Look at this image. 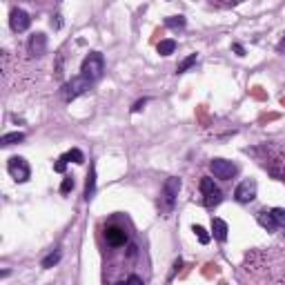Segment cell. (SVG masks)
<instances>
[{"mask_svg": "<svg viewBox=\"0 0 285 285\" xmlns=\"http://www.w3.org/2000/svg\"><path fill=\"white\" fill-rule=\"evenodd\" d=\"M178 192H181V178H176V176L167 178L163 189H160V196H158V210H160V214H163V216H167V214H172V212H174Z\"/></svg>", "mask_w": 285, "mask_h": 285, "instance_id": "obj_1", "label": "cell"}, {"mask_svg": "<svg viewBox=\"0 0 285 285\" xmlns=\"http://www.w3.org/2000/svg\"><path fill=\"white\" fill-rule=\"evenodd\" d=\"M105 74V58L100 52H92L85 56V60H83L80 65V76H85L89 83H98L100 78Z\"/></svg>", "mask_w": 285, "mask_h": 285, "instance_id": "obj_2", "label": "cell"}, {"mask_svg": "<svg viewBox=\"0 0 285 285\" xmlns=\"http://www.w3.org/2000/svg\"><path fill=\"white\" fill-rule=\"evenodd\" d=\"M200 194H203V205L205 208H216V205L223 200V192L214 183V178H210V176L200 178Z\"/></svg>", "mask_w": 285, "mask_h": 285, "instance_id": "obj_3", "label": "cell"}, {"mask_svg": "<svg viewBox=\"0 0 285 285\" xmlns=\"http://www.w3.org/2000/svg\"><path fill=\"white\" fill-rule=\"evenodd\" d=\"M11 178H14L16 183H27L31 176V170H29V163H27L22 156H11L9 158V165H7Z\"/></svg>", "mask_w": 285, "mask_h": 285, "instance_id": "obj_4", "label": "cell"}, {"mask_svg": "<svg viewBox=\"0 0 285 285\" xmlns=\"http://www.w3.org/2000/svg\"><path fill=\"white\" fill-rule=\"evenodd\" d=\"M89 87H92V83H89L85 76H76L63 87V96H65L67 103H69V100H76L78 96H83Z\"/></svg>", "mask_w": 285, "mask_h": 285, "instance_id": "obj_5", "label": "cell"}, {"mask_svg": "<svg viewBox=\"0 0 285 285\" xmlns=\"http://www.w3.org/2000/svg\"><path fill=\"white\" fill-rule=\"evenodd\" d=\"M210 170H212V174L216 178H221V181H230V178L238 174V167L234 165L232 160H225V158H214L210 163Z\"/></svg>", "mask_w": 285, "mask_h": 285, "instance_id": "obj_6", "label": "cell"}, {"mask_svg": "<svg viewBox=\"0 0 285 285\" xmlns=\"http://www.w3.org/2000/svg\"><path fill=\"white\" fill-rule=\"evenodd\" d=\"M105 241H107V245H111V248H123L127 241H130V234H127L125 227L120 225H107L105 227Z\"/></svg>", "mask_w": 285, "mask_h": 285, "instance_id": "obj_7", "label": "cell"}, {"mask_svg": "<svg viewBox=\"0 0 285 285\" xmlns=\"http://www.w3.org/2000/svg\"><path fill=\"white\" fill-rule=\"evenodd\" d=\"M256 181H243L241 185L234 189V198L238 200V203H252L256 198Z\"/></svg>", "mask_w": 285, "mask_h": 285, "instance_id": "obj_8", "label": "cell"}, {"mask_svg": "<svg viewBox=\"0 0 285 285\" xmlns=\"http://www.w3.org/2000/svg\"><path fill=\"white\" fill-rule=\"evenodd\" d=\"M9 25H11V29H14L16 33H22V31L29 29L31 18H29V14H27L25 9H14V11H11Z\"/></svg>", "mask_w": 285, "mask_h": 285, "instance_id": "obj_9", "label": "cell"}, {"mask_svg": "<svg viewBox=\"0 0 285 285\" xmlns=\"http://www.w3.org/2000/svg\"><path fill=\"white\" fill-rule=\"evenodd\" d=\"M27 49H29V54L33 58H40L47 52V36L45 33H33L29 38V45H27Z\"/></svg>", "mask_w": 285, "mask_h": 285, "instance_id": "obj_10", "label": "cell"}, {"mask_svg": "<svg viewBox=\"0 0 285 285\" xmlns=\"http://www.w3.org/2000/svg\"><path fill=\"white\" fill-rule=\"evenodd\" d=\"M256 221H259V225L263 227V230H267V232H276L278 230L274 216H272V212H267V210H261L259 214H256Z\"/></svg>", "mask_w": 285, "mask_h": 285, "instance_id": "obj_11", "label": "cell"}, {"mask_svg": "<svg viewBox=\"0 0 285 285\" xmlns=\"http://www.w3.org/2000/svg\"><path fill=\"white\" fill-rule=\"evenodd\" d=\"M227 223L223 221V219H212V234H214V238L216 241H221V243H225L227 241Z\"/></svg>", "mask_w": 285, "mask_h": 285, "instance_id": "obj_12", "label": "cell"}, {"mask_svg": "<svg viewBox=\"0 0 285 285\" xmlns=\"http://www.w3.org/2000/svg\"><path fill=\"white\" fill-rule=\"evenodd\" d=\"M22 141H25V134H22V132H11V134H5V136L0 138V143H3L5 147L16 145V143H22Z\"/></svg>", "mask_w": 285, "mask_h": 285, "instance_id": "obj_13", "label": "cell"}, {"mask_svg": "<svg viewBox=\"0 0 285 285\" xmlns=\"http://www.w3.org/2000/svg\"><path fill=\"white\" fill-rule=\"evenodd\" d=\"M60 259H63V252H60V250H56V252H49V254L43 259V267H45V270H52L54 265H58Z\"/></svg>", "mask_w": 285, "mask_h": 285, "instance_id": "obj_14", "label": "cell"}, {"mask_svg": "<svg viewBox=\"0 0 285 285\" xmlns=\"http://www.w3.org/2000/svg\"><path fill=\"white\" fill-rule=\"evenodd\" d=\"M94 189H96V167H92V172H89V176H87V185H85V198L87 200L94 196Z\"/></svg>", "mask_w": 285, "mask_h": 285, "instance_id": "obj_15", "label": "cell"}, {"mask_svg": "<svg viewBox=\"0 0 285 285\" xmlns=\"http://www.w3.org/2000/svg\"><path fill=\"white\" fill-rule=\"evenodd\" d=\"M165 25L170 27V29H183V27L187 25V20L183 18V16H170V18H165Z\"/></svg>", "mask_w": 285, "mask_h": 285, "instance_id": "obj_16", "label": "cell"}, {"mask_svg": "<svg viewBox=\"0 0 285 285\" xmlns=\"http://www.w3.org/2000/svg\"><path fill=\"white\" fill-rule=\"evenodd\" d=\"M174 49H176V40H160V43H158V54H160V56L174 54Z\"/></svg>", "mask_w": 285, "mask_h": 285, "instance_id": "obj_17", "label": "cell"}, {"mask_svg": "<svg viewBox=\"0 0 285 285\" xmlns=\"http://www.w3.org/2000/svg\"><path fill=\"white\" fill-rule=\"evenodd\" d=\"M65 158L69 160V163H78V165H80V163H85V156H83V152H80V149H69V152L65 154Z\"/></svg>", "mask_w": 285, "mask_h": 285, "instance_id": "obj_18", "label": "cell"}, {"mask_svg": "<svg viewBox=\"0 0 285 285\" xmlns=\"http://www.w3.org/2000/svg\"><path fill=\"white\" fill-rule=\"evenodd\" d=\"M192 230H194V234H196V236H198L200 245H208V243H210V238H212V236H210V234H208V230H205L203 225H194Z\"/></svg>", "mask_w": 285, "mask_h": 285, "instance_id": "obj_19", "label": "cell"}, {"mask_svg": "<svg viewBox=\"0 0 285 285\" xmlns=\"http://www.w3.org/2000/svg\"><path fill=\"white\" fill-rule=\"evenodd\" d=\"M270 212H272V216H274V221H276L278 230H283V232H285V210L274 208V210H270Z\"/></svg>", "mask_w": 285, "mask_h": 285, "instance_id": "obj_20", "label": "cell"}, {"mask_svg": "<svg viewBox=\"0 0 285 285\" xmlns=\"http://www.w3.org/2000/svg\"><path fill=\"white\" fill-rule=\"evenodd\" d=\"M194 63H196V54H192V56H187V58H185V60H183V63H181V65H178V67H176V71H178V74H183V71H187V69H189V67H192Z\"/></svg>", "mask_w": 285, "mask_h": 285, "instance_id": "obj_21", "label": "cell"}, {"mask_svg": "<svg viewBox=\"0 0 285 285\" xmlns=\"http://www.w3.org/2000/svg\"><path fill=\"white\" fill-rule=\"evenodd\" d=\"M74 189V178L71 176H65L63 178V185H60V194H69Z\"/></svg>", "mask_w": 285, "mask_h": 285, "instance_id": "obj_22", "label": "cell"}, {"mask_svg": "<svg viewBox=\"0 0 285 285\" xmlns=\"http://www.w3.org/2000/svg\"><path fill=\"white\" fill-rule=\"evenodd\" d=\"M67 163H69V160H67L65 156H60V158L54 163V172H58V174H63V172H65V167H67Z\"/></svg>", "mask_w": 285, "mask_h": 285, "instance_id": "obj_23", "label": "cell"}, {"mask_svg": "<svg viewBox=\"0 0 285 285\" xmlns=\"http://www.w3.org/2000/svg\"><path fill=\"white\" fill-rule=\"evenodd\" d=\"M123 283H134V285H143V276H136V274H132V276H125L123 278Z\"/></svg>", "mask_w": 285, "mask_h": 285, "instance_id": "obj_24", "label": "cell"}, {"mask_svg": "<svg viewBox=\"0 0 285 285\" xmlns=\"http://www.w3.org/2000/svg\"><path fill=\"white\" fill-rule=\"evenodd\" d=\"M136 256H138V245H136V243H132L130 248H127V259L132 261V259H136Z\"/></svg>", "mask_w": 285, "mask_h": 285, "instance_id": "obj_25", "label": "cell"}, {"mask_svg": "<svg viewBox=\"0 0 285 285\" xmlns=\"http://www.w3.org/2000/svg\"><path fill=\"white\" fill-rule=\"evenodd\" d=\"M181 267H183V261H181V259H176V261H174V270H172V274H170V281L174 278V274H176L178 270H181Z\"/></svg>", "mask_w": 285, "mask_h": 285, "instance_id": "obj_26", "label": "cell"}, {"mask_svg": "<svg viewBox=\"0 0 285 285\" xmlns=\"http://www.w3.org/2000/svg\"><path fill=\"white\" fill-rule=\"evenodd\" d=\"M232 49H234V52H236V56H245V49H243V45L234 43V45H232Z\"/></svg>", "mask_w": 285, "mask_h": 285, "instance_id": "obj_27", "label": "cell"}, {"mask_svg": "<svg viewBox=\"0 0 285 285\" xmlns=\"http://www.w3.org/2000/svg\"><path fill=\"white\" fill-rule=\"evenodd\" d=\"M143 105H147V98L138 100V103H136V105H134V107H132V111H141V109H143Z\"/></svg>", "mask_w": 285, "mask_h": 285, "instance_id": "obj_28", "label": "cell"}, {"mask_svg": "<svg viewBox=\"0 0 285 285\" xmlns=\"http://www.w3.org/2000/svg\"><path fill=\"white\" fill-rule=\"evenodd\" d=\"M276 52H278V54H283V56H285V36H283V38H281V43H278V45H276Z\"/></svg>", "mask_w": 285, "mask_h": 285, "instance_id": "obj_29", "label": "cell"}, {"mask_svg": "<svg viewBox=\"0 0 285 285\" xmlns=\"http://www.w3.org/2000/svg\"><path fill=\"white\" fill-rule=\"evenodd\" d=\"M54 18L56 20H52V27H54V29H58V27H60V16H54Z\"/></svg>", "mask_w": 285, "mask_h": 285, "instance_id": "obj_30", "label": "cell"}]
</instances>
